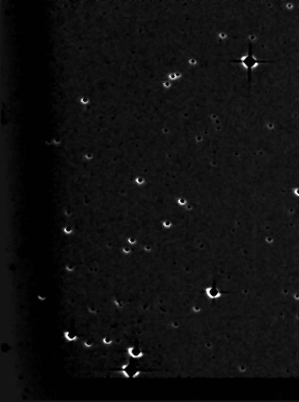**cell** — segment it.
<instances>
[{"label":"cell","instance_id":"6da1fadb","mask_svg":"<svg viewBox=\"0 0 299 402\" xmlns=\"http://www.w3.org/2000/svg\"><path fill=\"white\" fill-rule=\"evenodd\" d=\"M232 63H239L246 68V71H247V76H248V82H250V80H251V75H252V70L254 68L257 66L258 64H260V63H265L264 61L258 60L257 58L254 57L253 50H252L251 46H250L246 56L240 57L239 59L232 60Z\"/></svg>","mask_w":299,"mask_h":402}]
</instances>
